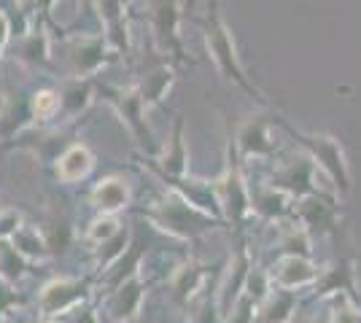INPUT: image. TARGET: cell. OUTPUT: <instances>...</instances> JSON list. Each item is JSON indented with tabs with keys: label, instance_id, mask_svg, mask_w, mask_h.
Segmentation results:
<instances>
[{
	"label": "cell",
	"instance_id": "1",
	"mask_svg": "<svg viewBox=\"0 0 361 323\" xmlns=\"http://www.w3.org/2000/svg\"><path fill=\"white\" fill-rule=\"evenodd\" d=\"M205 46L211 51L213 62H216L219 73L224 76V81H232L235 87H240L251 100L264 103L262 92L248 81L245 70H243L240 60H238V51H235V38H232L226 22L221 19V14H219V6H216V3L208 6V16H205Z\"/></svg>",
	"mask_w": 361,
	"mask_h": 323
},
{
	"label": "cell",
	"instance_id": "2",
	"mask_svg": "<svg viewBox=\"0 0 361 323\" xmlns=\"http://www.w3.org/2000/svg\"><path fill=\"white\" fill-rule=\"evenodd\" d=\"M286 127V132L291 138L300 143L302 148L307 151V156L318 162V167L329 175V181L334 184V189L340 194H348L350 191V172H348V162H345V151L340 146V140L331 138V135H316V132H297L294 127Z\"/></svg>",
	"mask_w": 361,
	"mask_h": 323
},
{
	"label": "cell",
	"instance_id": "3",
	"mask_svg": "<svg viewBox=\"0 0 361 323\" xmlns=\"http://www.w3.org/2000/svg\"><path fill=\"white\" fill-rule=\"evenodd\" d=\"M149 218L159 229L170 232L173 237H180V240H192L197 234L216 227L213 215L202 213L200 208H195L192 202H186L178 194H170L165 202H159L149 213Z\"/></svg>",
	"mask_w": 361,
	"mask_h": 323
},
{
	"label": "cell",
	"instance_id": "4",
	"mask_svg": "<svg viewBox=\"0 0 361 323\" xmlns=\"http://www.w3.org/2000/svg\"><path fill=\"white\" fill-rule=\"evenodd\" d=\"M216 191V200L221 213L226 215V221H232L235 227L240 224L245 215L251 213V194L245 189V181L240 175V165H238V148L229 143V151H226V170L224 175L216 181L213 186Z\"/></svg>",
	"mask_w": 361,
	"mask_h": 323
},
{
	"label": "cell",
	"instance_id": "5",
	"mask_svg": "<svg viewBox=\"0 0 361 323\" xmlns=\"http://www.w3.org/2000/svg\"><path fill=\"white\" fill-rule=\"evenodd\" d=\"M92 280H94V275H87V277H81V280L65 277V280H51V283H46L44 291H41V299H38V305H41L46 318H54V315H60V312H71V310L78 308V305L90 296Z\"/></svg>",
	"mask_w": 361,
	"mask_h": 323
},
{
	"label": "cell",
	"instance_id": "6",
	"mask_svg": "<svg viewBox=\"0 0 361 323\" xmlns=\"http://www.w3.org/2000/svg\"><path fill=\"white\" fill-rule=\"evenodd\" d=\"M151 30L157 46L173 54L178 62H186L183 57V44L178 38V19H180V3H151Z\"/></svg>",
	"mask_w": 361,
	"mask_h": 323
},
{
	"label": "cell",
	"instance_id": "7",
	"mask_svg": "<svg viewBox=\"0 0 361 323\" xmlns=\"http://www.w3.org/2000/svg\"><path fill=\"white\" fill-rule=\"evenodd\" d=\"M272 189L283 191L288 197H313L318 194L313 186V159H291L283 167L275 170L272 175Z\"/></svg>",
	"mask_w": 361,
	"mask_h": 323
},
{
	"label": "cell",
	"instance_id": "8",
	"mask_svg": "<svg viewBox=\"0 0 361 323\" xmlns=\"http://www.w3.org/2000/svg\"><path fill=\"white\" fill-rule=\"evenodd\" d=\"M103 94L108 97V103L119 110V116L127 122V127L133 129V135L137 143H149V129H146V119H143V97L137 89H114V87H103Z\"/></svg>",
	"mask_w": 361,
	"mask_h": 323
},
{
	"label": "cell",
	"instance_id": "9",
	"mask_svg": "<svg viewBox=\"0 0 361 323\" xmlns=\"http://www.w3.org/2000/svg\"><path fill=\"white\" fill-rule=\"evenodd\" d=\"M318 270L310 259H302V256H281L270 272V280L278 286V289H286V291H294V289H302V286H316Z\"/></svg>",
	"mask_w": 361,
	"mask_h": 323
},
{
	"label": "cell",
	"instance_id": "10",
	"mask_svg": "<svg viewBox=\"0 0 361 323\" xmlns=\"http://www.w3.org/2000/svg\"><path fill=\"white\" fill-rule=\"evenodd\" d=\"M143 302V280L140 275L130 277L124 286L108 293V315L114 323H135Z\"/></svg>",
	"mask_w": 361,
	"mask_h": 323
},
{
	"label": "cell",
	"instance_id": "11",
	"mask_svg": "<svg viewBox=\"0 0 361 323\" xmlns=\"http://www.w3.org/2000/svg\"><path fill=\"white\" fill-rule=\"evenodd\" d=\"M316 299H324L329 293H340V296H353L356 289V262L353 259H340V262L329 267V270H321V275L316 280Z\"/></svg>",
	"mask_w": 361,
	"mask_h": 323
},
{
	"label": "cell",
	"instance_id": "12",
	"mask_svg": "<svg viewBox=\"0 0 361 323\" xmlns=\"http://www.w3.org/2000/svg\"><path fill=\"white\" fill-rule=\"evenodd\" d=\"M189 170V154H186V140H183V119H176V127H173V138H170V146L165 148V154L159 159V167L157 172L165 178V181H183Z\"/></svg>",
	"mask_w": 361,
	"mask_h": 323
},
{
	"label": "cell",
	"instance_id": "13",
	"mask_svg": "<svg viewBox=\"0 0 361 323\" xmlns=\"http://www.w3.org/2000/svg\"><path fill=\"white\" fill-rule=\"evenodd\" d=\"M235 148L243 156H267L272 154L270 143V122L264 116H254L251 122H245L238 132V143Z\"/></svg>",
	"mask_w": 361,
	"mask_h": 323
},
{
	"label": "cell",
	"instance_id": "14",
	"mask_svg": "<svg viewBox=\"0 0 361 323\" xmlns=\"http://www.w3.org/2000/svg\"><path fill=\"white\" fill-rule=\"evenodd\" d=\"M297 312V293L286 289H272L267 299L256 308V323H288Z\"/></svg>",
	"mask_w": 361,
	"mask_h": 323
},
{
	"label": "cell",
	"instance_id": "15",
	"mask_svg": "<svg viewBox=\"0 0 361 323\" xmlns=\"http://www.w3.org/2000/svg\"><path fill=\"white\" fill-rule=\"evenodd\" d=\"M130 202V186L124 184L121 178L111 175L103 178L100 184L92 189V205L100 215H114Z\"/></svg>",
	"mask_w": 361,
	"mask_h": 323
},
{
	"label": "cell",
	"instance_id": "16",
	"mask_svg": "<svg viewBox=\"0 0 361 323\" xmlns=\"http://www.w3.org/2000/svg\"><path fill=\"white\" fill-rule=\"evenodd\" d=\"M92 167H94L92 151L87 146L75 143L71 148H65V154L60 156V162H57V178H60L62 184H75V181L87 178Z\"/></svg>",
	"mask_w": 361,
	"mask_h": 323
},
{
	"label": "cell",
	"instance_id": "17",
	"mask_svg": "<svg viewBox=\"0 0 361 323\" xmlns=\"http://www.w3.org/2000/svg\"><path fill=\"white\" fill-rule=\"evenodd\" d=\"M106 60V35L103 38H87V41L75 44L73 54H71V65H73V73L78 78L94 73Z\"/></svg>",
	"mask_w": 361,
	"mask_h": 323
},
{
	"label": "cell",
	"instance_id": "18",
	"mask_svg": "<svg viewBox=\"0 0 361 323\" xmlns=\"http://www.w3.org/2000/svg\"><path fill=\"white\" fill-rule=\"evenodd\" d=\"M173 81H176V70L173 68H157L154 73L143 78V84L137 87V92L143 97V106H157V103H162L165 100L167 89L173 87Z\"/></svg>",
	"mask_w": 361,
	"mask_h": 323
},
{
	"label": "cell",
	"instance_id": "19",
	"mask_svg": "<svg viewBox=\"0 0 361 323\" xmlns=\"http://www.w3.org/2000/svg\"><path fill=\"white\" fill-rule=\"evenodd\" d=\"M97 8H100V16H103V22H106V27H108L106 41L114 44V49L127 51V27L121 25V19H124V11H121V8H124V6H121V3H100Z\"/></svg>",
	"mask_w": 361,
	"mask_h": 323
},
{
	"label": "cell",
	"instance_id": "20",
	"mask_svg": "<svg viewBox=\"0 0 361 323\" xmlns=\"http://www.w3.org/2000/svg\"><path fill=\"white\" fill-rule=\"evenodd\" d=\"M251 210L267 215V218H283L288 213V194L278 191V189H262L251 194Z\"/></svg>",
	"mask_w": 361,
	"mask_h": 323
},
{
	"label": "cell",
	"instance_id": "21",
	"mask_svg": "<svg viewBox=\"0 0 361 323\" xmlns=\"http://www.w3.org/2000/svg\"><path fill=\"white\" fill-rule=\"evenodd\" d=\"M90 103H92V84L90 81L75 78V81H71V84L60 92V108L68 113V116H78V113L90 106Z\"/></svg>",
	"mask_w": 361,
	"mask_h": 323
},
{
	"label": "cell",
	"instance_id": "22",
	"mask_svg": "<svg viewBox=\"0 0 361 323\" xmlns=\"http://www.w3.org/2000/svg\"><path fill=\"white\" fill-rule=\"evenodd\" d=\"M27 264H25V256L14 248L11 240H0V280L3 283H16L19 277L25 275Z\"/></svg>",
	"mask_w": 361,
	"mask_h": 323
},
{
	"label": "cell",
	"instance_id": "23",
	"mask_svg": "<svg viewBox=\"0 0 361 323\" xmlns=\"http://www.w3.org/2000/svg\"><path fill=\"white\" fill-rule=\"evenodd\" d=\"M202 277H205V267H197V264H186L180 267L176 277H173V291L178 296V302H189L197 293V289L202 286Z\"/></svg>",
	"mask_w": 361,
	"mask_h": 323
},
{
	"label": "cell",
	"instance_id": "24",
	"mask_svg": "<svg viewBox=\"0 0 361 323\" xmlns=\"http://www.w3.org/2000/svg\"><path fill=\"white\" fill-rule=\"evenodd\" d=\"M281 251L283 256L310 259V234L305 229V224H286L283 237H281Z\"/></svg>",
	"mask_w": 361,
	"mask_h": 323
},
{
	"label": "cell",
	"instance_id": "25",
	"mask_svg": "<svg viewBox=\"0 0 361 323\" xmlns=\"http://www.w3.org/2000/svg\"><path fill=\"white\" fill-rule=\"evenodd\" d=\"M127 248H130V232L127 229H119V234L100 243V248H97V272H108V267L119 262L127 253Z\"/></svg>",
	"mask_w": 361,
	"mask_h": 323
},
{
	"label": "cell",
	"instance_id": "26",
	"mask_svg": "<svg viewBox=\"0 0 361 323\" xmlns=\"http://www.w3.org/2000/svg\"><path fill=\"white\" fill-rule=\"evenodd\" d=\"M11 243H14V248L22 256H46V248H49L44 240H41L38 229H30V227H22V229L11 237Z\"/></svg>",
	"mask_w": 361,
	"mask_h": 323
},
{
	"label": "cell",
	"instance_id": "27",
	"mask_svg": "<svg viewBox=\"0 0 361 323\" xmlns=\"http://www.w3.org/2000/svg\"><path fill=\"white\" fill-rule=\"evenodd\" d=\"M32 113H35L38 119H51V116H57V113H60V92H54V89H41V92H35V97H32Z\"/></svg>",
	"mask_w": 361,
	"mask_h": 323
},
{
	"label": "cell",
	"instance_id": "28",
	"mask_svg": "<svg viewBox=\"0 0 361 323\" xmlns=\"http://www.w3.org/2000/svg\"><path fill=\"white\" fill-rule=\"evenodd\" d=\"M22 60L27 62H46L49 60V44H46V32L38 30L25 38V49H22Z\"/></svg>",
	"mask_w": 361,
	"mask_h": 323
},
{
	"label": "cell",
	"instance_id": "29",
	"mask_svg": "<svg viewBox=\"0 0 361 323\" xmlns=\"http://www.w3.org/2000/svg\"><path fill=\"white\" fill-rule=\"evenodd\" d=\"M256 305L248 293H240V299L235 302V308L229 310L224 323H256Z\"/></svg>",
	"mask_w": 361,
	"mask_h": 323
},
{
	"label": "cell",
	"instance_id": "30",
	"mask_svg": "<svg viewBox=\"0 0 361 323\" xmlns=\"http://www.w3.org/2000/svg\"><path fill=\"white\" fill-rule=\"evenodd\" d=\"M119 221L114 218V215H100V218H94L90 227V237L100 246V243H106V240H111L114 234H119Z\"/></svg>",
	"mask_w": 361,
	"mask_h": 323
},
{
	"label": "cell",
	"instance_id": "31",
	"mask_svg": "<svg viewBox=\"0 0 361 323\" xmlns=\"http://www.w3.org/2000/svg\"><path fill=\"white\" fill-rule=\"evenodd\" d=\"M329 323H361V308H356L348 296H340Z\"/></svg>",
	"mask_w": 361,
	"mask_h": 323
},
{
	"label": "cell",
	"instance_id": "32",
	"mask_svg": "<svg viewBox=\"0 0 361 323\" xmlns=\"http://www.w3.org/2000/svg\"><path fill=\"white\" fill-rule=\"evenodd\" d=\"M22 224V215L16 210H3L0 213V240H11Z\"/></svg>",
	"mask_w": 361,
	"mask_h": 323
},
{
	"label": "cell",
	"instance_id": "33",
	"mask_svg": "<svg viewBox=\"0 0 361 323\" xmlns=\"http://www.w3.org/2000/svg\"><path fill=\"white\" fill-rule=\"evenodd\" d=\"M19 302H22V299L16 296V291H11V286L0 280V315H3L8 308H16Z\"/></svg>",
	"mask_w": 361,
	"mask_h": 323
},
{
	"label": "cell",
	"instance_id": "34",
	"mask_svg": "<svg viewBox=\"0 0 361 323\" xmlns=\"http://www.w3.org/2000/svg\"><path fill=\"white\" fill-rule=\"evenodd\" d=\"M8 35H11V32H8V22H6V16L0 14V51L8 44Z\"/></svg>",
	"mask_w": 361,
	"mask_h": 323
},
{
	"label": "cell",
	"instance_id": "35",
	"mask_svg": "<svg viewBox=\"0 0 361 323\" xmlns=\"http://www.w3.org/2000/svg\"><path fill=\"white\" fill-rule=\"evenodd\" d=\"M46 323H57V321H46Z\"/></svg>",
	"mask_w": 361,
	"mask_h": 323
}]
</instances>
